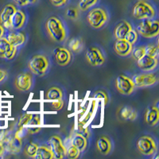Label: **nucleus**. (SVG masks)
Listing matches in <instances>:
<instances>
[{
    "instance_id": "f03ea898",
    "label": "nucleus",
    "mask_w": 159,
    "mask_h": 159,
    "mask_svg": "<svg viewBox=\"0 0 159 159\" xmlns=\"http://www.w3.org/2000/svg\"><path fill=\"white\" fill-rule=\"evenodd\" d=\"M137 33L144 38H155L159 34V22L157 20L143 19L138 25Z\"/></svg>"
},
{
    "instance_id": "ddd939ff",
    "label": "nucleus",
    "mask_w": 159,
    "mask_h": 159,
    "mask_svg": "<svg viewBox=\"0 0 159 159\" xmlns=\"http://www.w3.org/2000/svg\"><path fill=\"white\" fill-rule=\"evenodd\" d=\"M55 61L60 66H66L71 61L72 55L69 49L63 47H57L53 50Z\"/></svg>"
},
{
    "instance_id": "5701e85b",
    "label": "nucleus",
    "mask_w": 159,
    "mask_h": 159,
    "mask_svg": "<svg viewBox=\"0 0 159 159\" xmlns=\"http://www.w3.org/2000/svg\"><path fill=\"white\" fill-rule=\"evenodd\" d=\"M22 147V139L14 136L7 143V149L11 154H18L19 153Z\"/></svg>"
},
{
    "instance_id": "a211bd4d",
    "label": "nucleus",
    "mask_w": 159,
    "mask_h": 159,
    "mask_svg": "<svg viewBox=\"0 0 159 159\" xmlns=\"http://www.w3.org/2000/svg\"><path fill=\"white\" fill-rule=\"evenodd\" d=\"M145 122L149 126H155L159 120V111L156 107H150L147 110L144 116Z\"/></svg>"
},
{
    "instance_id": "4be33fe9",
    "label": "nucleus",
    "mask_w": 159,
    "mask_h": 159,
    "mask_svg": "<svg viewBox=\"0 0 159 159\" xmlns=\"http://www.w3.org/2000/svg\"><path fill=\"white\" fill-rule=\"evenodd\" d=\"M25 22V15L22 11L17 10L11 18V28L19 30L23 27Z\"/></svg>"
},
{
    "instance_id": "2f4dec72",
    "label": "nucleus",
    "mask_w": 159,
    "mask_h": 159,
    "mask_svg": "<svg viewBox=\"0 0 159 159\" xmlns=\"http://www.w3.org/2000/svg\"><path fill=\"white\" fill-rule=\"evenodd\" d=\"M145 49H146V46H139V47H136L135 49H132L131 53L134 59L138 61L141 57H143L146 54L145 53Z\"/></svg>"
},
{
    "instance_id": "39448f33",
    "label": "nucleus",
    "mask_w": 159,
    "mask_h": 159,
    "mask_svg": "<svg viewBox=\"0 0 159 159\" xmlns=\"http://www.w3.org/2000/svg\"><path fill=\"white\" fill-rule=\"evenodd\" d=\"M28 67L34 74L42 76L49 68V61L44 55H34L30 60Z\"/></svg>"
},
{
    "instance_id": "1a4fd4ad",
    "label": "nucleus",
    "mask_w": 159,
    "mask_h": 159,
    "mask_svg": "<svg viewBox=\"0 0 159 159\" xmlns=\"http://www.w3.org/2000/svg\"><path fill=\"white\" fill-rule=\"evenodd\" d=\"M86 60L89 62V64L92 66H100L103 65L105 61L103 53L96 47H91L88 49L86 52Z\"/></svg>"
},
{
    "instance_id": "c756f323",
    "label": "nucleus",
    "mask_w": 159,
    "mask_h": 159,
    "mask_svg": "<svg viewBox=\"0 0 159 159\" xmlns=\"http://www.w3.org/2000/svg\"><path fill=\"white\" fill-rule=\"evenodd\" d=\"M38 145L34 143H30L29 144H27L25 147L24 149V152H25V154L27 157H34V155L36 154L37 150H38Z\"/></svg>"
},
{
    "instance_id": "393cba45",
    "label": "nucleus",
    "mask_w": 159,
    "mask_h": 159,
    "mask_svg": "<svg viewBox=\"0 0 159 159\" xmlns=\"http://www.w3.org/2000/svg\"><path fill=\"white\" fill-rule=\"evenodd\" d=\"M34 158L35 159H52L54 158L53 153L50 147L47 146H40L38 147L36 154Z\"/></svg>"
},
{
    "instance_id": "412c9836",
    "label": "nucleus",
    "mask_w": 159,
    "mask_h": 159,
    "mask_svg": "<svg viewBox=\"0 0 159 159\" xmlns=\"http://www.w3.org/2000/svg\"><path fill=\"white\" fill-rule=\"evenodd\" d=\"M70 143L72 146L76 147L80 152L84 151L86 149L88 145L87 139L80 133H76L73 134L70 140Z\"/></svg>"
},
{
    "instance_id": "9d476101",
    "label": "nucleus",
    "mask_w": 159,
    "mask_h": 159,
    "mask_svg": "<svg viewBox=\"0 0 159 159\" xmlns=\"http://www.w3.org/2000/svg\"><path fill=\"white\" fill-rule=\"evenodd\" d=\"M17 9L13 4H7L0 12V24L6 29L11 28V18Z\"/></svg>"
},
{
    "instance_id": "4468645a",
    "label": "nucleus",
    "mask_w": 159,
    "mask_h": 159,
    "mask_svg": "<svg viewBox=\"0 0 159 159\" xmlns=\"http://www.w3.org/2000/svg\"><path fill=\"white\" fill-rule=\"evenodd\" d=\"M133 81L137 87H148L157 83V77L155 74L153 73H144L134 76Z\"/></svg>"
},
{
    "instance_id": "20e7f679",
    "label": "nucleus",
    "mask_w": 159,
    "mask_h": 159,
    "mask_svg": "<svg viewBox=\"0 0 159 159\" xmlns=\"http://www.w3.org/2000/svg\"><path fill=\"white\" fill-rule=\"evenodd\" d=\"M132 15L136 19H151L156 15L155 10L148 2L145 1H139L134 6Z\"/></svg>"
},
{
    "instance_id": "cd10ccee",
    "label": "nucleus",
    "mask_w": 159,
    "mask_h": 159,
    "mask_svg": "<svg viewBox=\"0 0 159 159\" xmlns=\"http://www.w3.org/2000/svg\"><path fill=\"white\" fill-rule=\"evenodd\" d=\"M69 46L71 51L77 52V53L84 49L83 42H82L81 40L78 39V38H72L69 42Z\"/></svg>"
},
{
    "instance_id": "2eb2a0df",
    "label": "nucleus",
    "mask_w": 159,
    "mask_h": 159,
    "mask_svg": "<svg viewBox=\"0 0 159 159\" xmlns=\"http://www.w3.org/2000/svg\"><path fill=\"white\" fill-rule=\"evenodd\" d=\"M157 59L152 57L148 56L145 54L143 57H141L137 61V65L140 69L146 72L154 70L157 65Z\"/></svg>"
},
{
    "instance_id": "7ed1b4c3",
    "label": "nucleus",
    "mask_w": 159,
    "mask_h": 159,
    "mask_svg": "<svg viewBox=\"0 0 159 159\" xmlns=\"http://www.w3.org/2000/svg\"><path fill=\"white\" fill-rule=\"evenodd\" d=\"M87 20L92 27L99 29L103 27L108 20L107 11L100 7H96L89 11L87 15Z\"/></svg>"
},
{
    "instance_id": "79ce46f5",
    "label": "nucleus",
    "mask_w": 159,
    "mask_h": 159,
    "mask_svg": "<svg viewBox=\"0 0 159 159\" xmlns=\"http://www.w3.org/2000/svg\"><path fill=\"white\" fill-rule=\"evenodd\" d=\"M7 72L3 70V69H0V83L3 81L5 78L7 77Z\"/></svg>"
},
{
    "instance_id": "a19ab883",
    "label": "nucleus",
    "mask_w": 159,
    "mask_h": 159,
    "mask_svg": "<svg viewBox=\"0 0 159 159\" xmlns=\"http://www.w3.org/2000/svg\"><path fill=\"white\" fill-rule=\"evenodd\" d=\"M50 2L55 7H61L67 2V0H50Z\"/></svg>"
},
{
    "instance_id": "0eeeda50",
    "label": "nucleus",
    "mask_w": 159,
    "mask_h": 159,
    "mask_svg": "<svg viewBox=\"0 0 159 159\" xmlns=\"http://www.w3.org/2000/svg\"><path fill=\"white\" fill-rule=\"evenodd\" d=\"M116 87L118 92L121 94L128 96L134 91L135 84L133 80L124 75H119L116 80Z\"/></svg>"
},
{
    "instance_id": "c9c22d12",
    "label": "nucleus",
    "mask_w": 159,
    "mask_h": 159,
    "mask_svg": "<svg viewBox=\"0 0 159 159\" xmlns=\"http://www.w3.org/2000/svg\"><path fill=\"white\" fill-rule=\"evenodd\" d=\"M78 129H79V133L81 134L82 135L84 136L86 139H89L90 136V131H89V128L85 127V123H82V122H79L78 124Z\"/></svg>"
},
{
    "instance_id": "6ab92c4d",
    "label": "nucleus",
    "mask_w": 159,
    "mask_h": 159,
    "mask_svg": "<svg viewBox=\"0 0 159 159\" xmlns=\"http://www.w3.org/2000/svg\"><path fill=\"white\" fill-rule=\"evenodd\" d=\"M132 29V26L127 21H123L120 23L116 25V29L114 31L115 38L116 40L124 39L126 35L127 34V33Z\"/></svg>"
},
{
    "instance_id": "72a5a7b5",
    "label": "nucleus",
    "mask_w": 159,
    "mask_h": 159,
    "mask_svg": "<svg viewBox=\"0 0 159 159\" xmlns=\"http://www.w3.org/2000/svg\"><path fill=\"white\" fill-rule=\"evenodd\" d=\"M80 151L76 147H73L72 145L69 147V149L67 150V152H66V155L70 159L78 158L80 156Z\"/></svg>"
},
{
    "instance_id": "c03bdc74",
    "label": "nucleus",
    "mask_w": 159,
    "mask_h": 159,
    "mask_svg": "<svg viewBox=\"0 0 159 159\" xmlns=\"http://www.w3.org/2000/svg\"><path fill=\"white\" fill-rule=\"evenodd\" d=\"M4 32H5V28H4L3 26L0 24V38L3 37Z\"/></svg>"
},
{
    "instance_id": "c85d7f7f",
    "label": "nucleus",
    "mask_w": 159,
    "mask_h": 159,
    "mask_svg": "<svg viewBox=\"0 0 159 159\" xmlns=\"http://www.w3.org/2000/svg\"><path fill=\"white\" fill-rule=\"evenodd\" d=\"M145 53L148 56L152 57L157 59L159 55V49L158 46L154 44H150L146 47L145 49Z\"/></svg>"
},
{
    "instance_id": "f257e3e1",
    "label": "nucleus",
    "mask_w": 159,
    "mask_h": 159,
    "mask_svg": "<svg viewBox=\"0 0 159 159\" xmlns=\"http://www.w3.org/2000/svg\"><path fill=\"white\" fill-rule=\"evenodd\" d=\"M49 38L55 42H61L66 38V31L61 21L57 17H50L45 24Z\"/></svg>"
},
{
    "instance_id": "ea45409f",
    "label": "nucleus",
    "mask_w": 159,
    "mask_h": 159,
    "mask_svg": "<svg viewBox=\"0 0 159 159\" xmlns=\"http://www.w3.org/2000/svg\"><path fill=\"white\" fill-rule=\"evenodd\" d=\"M16 4L18 6L23 7V6L28 5V4H33L37 2V0H14Z\"/></svg>"
},
{
    "instance_id": "f8f14e48",
    "label": "nucleus",
    "mask_w": 159,
    "mask_h": 159,
    "mask_svg": "<svg viewBox=\"0 0 159 159\" xmlns=\"http://www.w3.org/2000/svg\"><path fill=\"white\" fill-rule=\"evenodd\" d=\"M16 52L17 48L13 46L7 38H0V57L11 60L15 57Z\"/></svg>"
},
{
    "instance_id": "423d86ee",
    "label": "nucleus",
    "mask_w": 159,
    "mask_h": 159,
    "mask_svg": "<svg viewBox=\"0 0 159 159\" xmlns=\"http://www.w3.org/2000/svg\"><path fill=\"white\" fill-rule=\"evenodd\" d=\"M136 146L139 151L145 156L154 155L157 150V144L154 139L148 135H144L139 138Z\"/></svg>"
},
{
    "instance_id": "f704fd0d",
    "label": "nucleus",
    "mask_w": 159,
    "mask_h": 159,
    "mask_svg": "<svg viewBox=\"0 0 159 159\" xmlns=\"http://www.w3.org/2000/svg\"><path fill=\"white\" fill-rule=\"evenodd\" d=\"M124 39L126 40L127 42H128L129 43L131 44V45H134L138 39V33L132 28V29L127 33V34L126 35Z\"/></svg>"
},
{
    "instance_id": "aec40b11",
    "label": "nucleus",
    "mask_w": 159,
    "mask_h": 159,
    "mask_svg": "<svg viewBox=\"0 0 159 159\" xmlns=\"http://www.w3.org/2000/svg\"><path fill=\"white\" fill-rule=\"evenodd\" d=\"M41 123L42 122H41V117L39 115H32L30 120L25 127L28 134H34L39 132L41 130Z\"/></svg>"
},
{
    "instance_id": "dca6fc26",
    "label": "nucleus",
    "mask_w": 159,
    "mask_h": 159,
    "mask_svg": "<svg viewBox=\"0 0 159 159\" xmlns=\"http://www.w3.org/2000/svg\"><path fill=\"white\" fill-rule=\"evenodd\" d=\"M115 51L118 55L121 57H127L131 53L133 45L129 43L125 39L116 40L115 43Z\"/></svg>"
},
{
    "instance_id": "b1692460",
    "label": "nucleus",
    "mask_w": 159,
    "mask_h": 159,
    "mask_svg": "<svg viewBox=\"0 0 159 159\" xmlns=\"http://www.w3.org/2000/svg\"><path fill=\"white\" fill-rule=\"evenodd\" d=\"M7 39L13 46L18 48L25 42V36L21 32H11Z\"/></svg>"
},
{
    "instance_id": "a878e982",
    "label": "nucleus",
    "mask_w": 159,
    "mask_h": 159,
    "mask_svg": "<svg viewBox=\"0 0 159 159\" xmlns=\"http://www.w3.org/2000/svg\"><path fill=\"white\" fill-rule=\"evenodd\" d=\"M120 117L123 120L133 121L137 117V112L134 109L130 107H124L120 110Z\"/></svg>"
},
{
    "instance_id": "37998d69",
    "label": "nucleus",
    "mask_w": 159,
    "mask_h": 159,
    "mask_svg": "<svg viewBox=\"0 0 159 159\" xmlns=\"http://www.w3.org/2000/svg\"><path fill=\"white\" fill-rule=\"evenodd\" d=\"M4 152H5V147H4V143L0 141V157L3 155Z\"/></svg>"
},
{
    "instance_id": "58836bf2",
    "label": "nucleus",
    "mask_w": 159,
    "mask_h": 159,
    "mask_svg": "<svg viewBox=\"0 0 159 159\" xmlns=\"http://www.w3.org/2000/svg\"><path fill=\"white\" fill-rule=\"evenodd\" d=\"M64 106V102L62 99H57V100H53L51 103V107L52 109L55 111H59Z\"/></svg>"
},
{
    "instance_id": "7c9ffc66",
    "label": "nucleus",
    "mask_w": 159,
    "mask_h": 159,
    "mask_svg": "<svg viewBox=\"0 0 159 159\" xmlns=\"http://www.w3.org/2000/svg\"><path fill=\"white\" fill-rule=\"evenodd\" d=\"M97 2L98 0H80L78 4V7L81 11H85L96 5Z\"/></svg>"
},
{
    "instance_id": "4c0bfd02",
    "label": "nucleus",
    "mask_w": 159,
    "mask_h": 159,
    "mask_svg": "<svg viewBox=\"0 0 159 159\" xmlns=\"http://www.w3.org/2000/svg\"><path fill=\"white\" fill-rule=\"evenodd\" d=\"M94 98H103V100H104V104L106 105L109 101L108 96L104 91H97L94 94Z\"/></svg>"
},
{
    "instance_id": "9b49d317",
    "label": "nucleus",
    "mask_w": 159,
    "mask_h": 159,
    "mask_svg": "<svg viewBox=\"0 0 159 159\" xmlns=\"http://www.w3.org/2000/svg\"><path fill=\"white\" fill-rule=\"evenodd\" d=\"M33 84L32 75L30 72H22L16 76L15 85L19 91H28L31 89Z\"/></svg>"
},
{
    "instance_id": "e433bc0d",
    "label": "nucleus",
    "mask_w": 159,
    "mask_h": 159,
    "mask_svg": "<svg viewBox=\"0 0 159 159\" xmlns=\"http://www.w3.org/2000/svg\"><path fill=\"white\" fill-rule=\"evenodd\" d=\"M66 15L72 20L76 19L78 18V15H79L78 10L76 9V8H69L66 11Z\"/></svg>"
},
{
    "instance_id": "473e14b6",
    "label": "nucleus",
    "mask_w": 159,
    "mask_h": 159,
    "mask_svg": "<svg viewBox=\"0 0 159 159\" xmlns=\"http://www.w3.org/2000/svg\"><path fill=\"white\" fill-rule=\"evenodd\" d=\"M31 117H32V114H29V113H26V114H24L21 116L19 121L18 123V129H22L28 124V123L30 120Z\"/></svg>"
},
{
    "instance_id": "6e6552de",
    "label": "nucleus",
    "mask_w": 159,
    "mask_h": 159,
    "mask_svg": "<svg viewBox=\"0 0 159 159\" xmlns=\"http://www.w3.org/2000/svg\"><path fill=\"white\" fill-rule=\"evenodd\" d=\"M49 145H50L49 147L53 153L54 158L62 159L66 156L67 150L65 148L61 138L59 135H57V134L52 135L49 139Z\"/></svg>"
},
{
    "instance_id": "f3484780",
    "label": "nucleus",
    "mask_w": 159,
    "mask_h": 159,
    "mask_svg": "<svg viewBox=\"0 0 159 159\" xmlns=\"http://www.w3.org/2000/svg\"><path fill=\"white\" fill-rule=\"evenodd\" d=\"M111 140L106 136H101L96 141V149L103 155H107L111 150Z\"/></svg>"
},
{
    "instance_id": "bb28decb",
    "label": "nucleus",
    "mask_w": 159,
    "mask_h": 159,
    "mask_svg": "<svg viewBox=\"0 0 159 159\" xmlns=\"http://www.w3.org/2000/svg\"><path fill=\"white\" fill-rule=\"evenodd\" d=\"M63 92L57 87H52L46 92V99L49 100H57L62 99Z\"/></svg>"
}]
</instances>
